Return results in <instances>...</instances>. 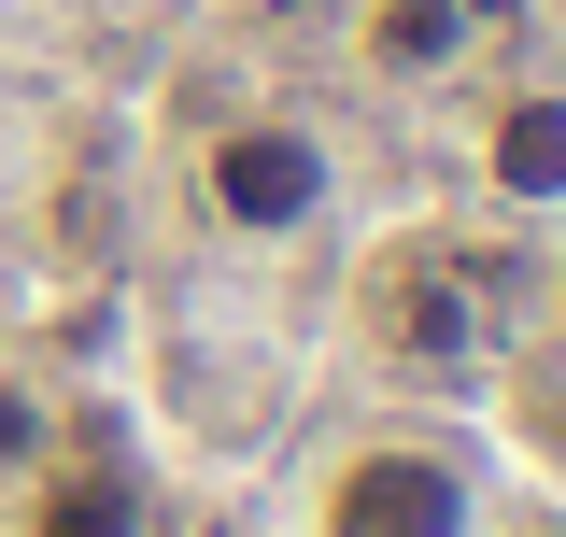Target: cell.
<instances>
[{
  "label": "cell",
  "instance_id": "3",
  "mask_svg": "<svg viewBox=\"0 0 566 537\" xmlns=\"http://www.w3.org/2000/svg\"><path fill=\"white\" fill-rule=\"evenodd\" d=\"M495 185L510 199H566V99H510L495 114Z\"/></svg>",
  "mask_w": 566,
  "mask_h": 537
},
{
  "label": "cell",
  "instance_id": "6",
  "mask_svg": "<svg viewBox=\"0 0 566 537\" xmlns=\"http://www.w3.org/2000/svg\"><path fill=\"white\" fill-rule=\"evenodd\" d=\"M29 439H43V410H29V397H0V467H14Z\"/></svg>",
  "mask_w": 566,
  "mask_h": 537
},
{
  "label": "cell",
  "instance_id": "4",
  "mask_svg": "<svg viewBox=\"0 0 566 537\" xmlns=\"http://www.w3.org/2000/svg\"><path fill=\"white\" fill-rule=\"evenodd\" d=\"M29 537H142V495H128L114 467H71L57 495H43V524H29Z\"/></svg>",
  "mask_w": 566,
  "mask_h": 537
},
{
  "label": "cell",
  "instance_id": "1",
  "mask_svg": "<svg viewBox=\"0 0 566 537\" xmlns=\"http://www.w3.org/2000/svg\"><path fill=\"white\" fill-rule=\"evenodd\" d=\"M326 537H468V481L439 467L424 439H368L326 481Z\"/></svg>",
  "mask_w": 566,
  "mask_h": 537
},
{
  "label": "cell",
  "instance_id": "2",
  "mask_svg": "<svg viewBox=\"0 0 566 537\" xmlns=\"http://www.w3.org/2000/svg\"><path fill=\"white\" fill-rule=\"evenodd\" d=\"M326 199V141L312 128H227L212 141V212L227 227H297Z\"/></svg>",
  "mask_w": 566,
  "mask_h": 537
},
{
  "label": "cell",
  "instance_id": "5",
  "mask_svg": "<svg viewBox=\"0 0 566 537\" xmlns=\"http://www.w3.org/2000/svg\"><path fill=\"white\" fill-rule=\"evenodd\" d=\"M397 71H439L453 43H468V0H382V29H368Z\"/></svg>",
  "mask_w": 566,
  "mask_h": 537
}]
</instances>
